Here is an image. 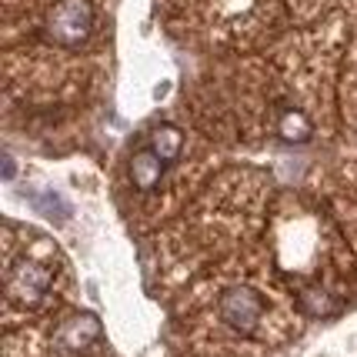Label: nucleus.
<instances>
[{"instance_id":"nucleus-5","label":"nucleus","mask_w":357,"mask_h":357,"mask_svg":"<svg viewBox=\"0 0 357 357\" xmlns=\"http://www.w3.org/2000/svg\"><path fill=\"white\" fill-rule=\"evenodd\" d=\"M164 177V160L154 154V151H137L134 160H130V181L137 190H154Z\"/></svg>"},{"instance_id":"nucleus-7","label":"nucleus","mask_w":357,"mask_h":357,"mask_svg":"<svg viewBox=\"0 0 357 357\" xmlns=\"http://www.w3.org/2000/svg\"><path fill=\"white\" fill-rule=\"evenodd\" d=\"M151 151H154L164 164H171V160H177L181 151H184V134H181L177 127H171V124L157 127L154 134H151Z\"/></svg>"},{"instance_id":"nucleus-2","label":"nucleus","mask_w":357,"mask_h":357,"mask_svg":"<svg viewBox=\"0 0 357 357\" xmlns=\"http://www.w3.org/2000/svg\"><path fill=\"white\" fill-rule=\"evenodd\" d=\"M218 311H220V321L227 327H234L237 334H250L254 327L264 321V297L257 294L254 287L237 284V287H227L220 294Z\"/></svg>"},{"instance_id":"nucleus-3","label":"nucleus","mask_w":357,"mask_h":357,"mask_svg":"<svg viewBox=\"0 0 357 357\" xmlns=\"http://www.w3.org/2000/svg\"><path fill=\"white\" fill-rule=\"evenodd\" d=\"M50 287V271L40 267L37 261H17L7 274V297L17 304H37Z\"/></svg>"},{"instance_id":"nucleus-4","label":"nucleus","mask_w":357,"mask_h":357,"mask_svg":"<svg viewBox=\"0 0 357 357\" xmlns=\"http://www.w3.org/2000/svg\"><path fill=\"white\" fill-rule=\"evenodd\" d=\"M97 334H100V321H97L93 314H77V317H70V321L57 331V341H61L67 351H80V347H87Z\"/></svg>"},{"instance_id":"nucleus-1","label":"nucleus","mask_w":357,"mask_h":357,"mask_svg":"<svg viewBox=\"0 0 357 357\" xmlns=\"http://www.w3.org/2000/svg\"><path fill=\"white\" fill-rule=\"evenodd\" d=\"M93 27V10L87 0H57L47 17V33L63 47H77L87 40Z\"/></svg>"},{"instance_id":"nucleus-6","label":"nucleus","mask_w":357,"mask_h":357,"mask_svg":"<svg viewBox=\"0 0 357 357\" xmlns=\"http://www.w3.org/2000/svg\"><path fill=\"white\" fill-rule=\"evenodd\" d=\"M278 134L287 144H304V140L314 137V124L304 110H284L278 117Z\"/></svg>"}]
</instances>
